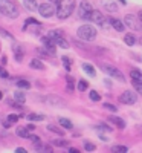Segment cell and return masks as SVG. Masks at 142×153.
Masks as SVG:
<instances>
[{
  "mask_svg": "<svg viewBox=\"0 0 142 153\" xmlns=\"http://www.w3.org/2000/svg\"><path fill=\"white\" fill-rule=\"evenodd\" d=\"M0 12L9 19H17L20 11H18V5L14 0H0Z\"/></svg>",
  "mask_w": 142,
  "mask_h": 153,
  "instance_id": "6da1fadb",
  "label": "cell"
},
{
  "mask_svg": "<svg viewBox=\"0 0 142 153\" xmlns=\"http://www.w3.org/2000/svg\"><path fill=\"white\" fill-rule=\"evenodd\" d=\"M75 8V0H57V16L60 20L67 19Z\"/></svg>",
  "mask_w": 142,
  "mask_h": 153,
  "instance_id": "7a4b0ae2",
  "label": "cell"
},
{
  "mask_svg": "<svg viewBox=\"0 0 142 153\" xmlns=\"http://www.w3.org/2000/svg\"><path fill=\"white\" fill-rule=\"evenodd\" d=\"M76 34H78V37L81 38V40L92 42V40H95V37H96V29L93 26H90V25H83V26L78 28Z\"/></svg>",
  "mask_w": 142,
  "mask_h": 153,
  "instance_id": "3957f363",
  "label": "cell"
},
{
  "mask_svg": "<svg viewBox=\"0 0 142 153\" xmlns=\"http://www.w3.org/2000/svg\"><path fill=\"white\" fill-rule=\"evenodd\" d=\"M92 5L87 2H81L78 8V17L83 20H90V14H92Z\"/></svg>",
  "mask_w": 142,
  "mask_h": 153,
  "instance_id": "277c9868",
  "label": "cell"
},
{
  "mask_svg": "<svg viewBox=\"0 0 142 153\" xmlns=\"http://www.w3.org/2000/svg\"><path fill=\"white\" fill-rule=\"evenodd\" d=\"M101 69L104 71L106 74H109L110 76H113V78H116L118 81H124L125 78H124V75L116 69V68H113V66H109V65H101Z\"/></svg>",
  "mask_w": 142,
  "mask_h": 153,
  "instance_id": "5b68a950",
  "label": "cell"
},
{
  "mask_svg": "<svg viewBox=\"0 0 142 153\" xmlns=\"http://www.w3.org/2000/svg\"><path fill=\"white\" fill-rule=\"evenodd\" d=\"M124 23L127 25L128 28H132V29H135V31H139V29H141V25H142V22L139 20V17H135V16H132V14L125 16Z\"/></svg>",
  "mask_w": 142,
  "mask_h": 153,
  "instance_id": "8992f818",
  "label": "cell"
},
{
  "mask_svg": "<svg viewBox=\"0 0 142 153\" xmlns=\"http://www.w3.org/2000/svg\"><path fill=\"white\" fill-rule=\"evenodd\" d=\"M49 37H50V38H54L55 43H57L58 46H61V48H64V49H67V48H69V43L63 38L61 31H58V29H57V31H50V32H49Z\"/></svg>",
  "mask_w": 142,
  "mask_h": 153,
  "instance_id": "52a82bcc",
  "label": "cell"
},
{
  "mask_svg": "<svg viewBox=\"0 0 142 153\" xmlns=\"http://www.w3.org/2000/svg\"><path fill=\"white\" fill-rule=\"evenodd\" d=\"M38 12L43 17H50V16H54V12H57V6L50 5V3H41L38 6Z\"/></svg>",
  "mask_w": 142,
  "mask_h": 153,
  "instance_id": "ba28073f",
  "label": "cell"
},
{
  "mask_svg": "<svg viewBox=\"0 0 142 153\" xmlns=\"http://www.w3.org/2000/svg\"><path fill=\"white\" fill-rule=\"evenodd\" d=\"M136 100H138V95L135 92H132V91H125L119 97V101H121V103H124V104H135Z\"/></svg>",
  "mask_w": 142,
  "mask_h": 153,
  "instance_id": "9c48e42d",
  "label": "cell"
},
{
  "mask_svg": "<svg viewBox=\"0 0 142 153\" xmlns=\"http://www.w3.org/2000/svg\"><path fill=\"white\" fill-rule=\"evenodd\" d=\"M41 43H43V48L44 49H47V52H50V54H55V40L54 38H50L49 35L47 37H43L41 38Z\"/></svg>",
  "mask_w": 142,
  "mask_h": 153,
  "instance_id": "30bf717a",
  "label": "cell"
},
{
  "mask_svg": "<svg viewBox=\"0 0 142 153\" xmlns=\"http://www.w3.org/2000/svg\"><path fill=\"white\" fill-rule=\"evenodd\" d=\"M90 20L93 23L99 25V26H106V19L102 17V14L99 11H92V14H90Z\"/></svg>",
  "mask_w": 142,
  "mask_h": 153,
  "instance_id": "8fae6325",
  "label": "cell"
},
{
  "mask_svg": "<svg viewBox=\"0 0 142 153\" xmlns=\"http://www.w3.org/2000/svg\"><path fill=\"white\" fill-rule=\"evenodd\" d=\"M109 121L113 123L118 129H125V121L122 118H119V117H115V115H113V117H109Z\"/></svg>",
  "mask_w": 142,
  "mask_h": 153,
  "instance_id": "7c38bea8",
  "label": "cell"
},
{
  "mask_svg": "<svg viewBox=\"0 0 142 153\" xmlns=\"http://www.w3.org/2000/svg\"><path fill=\"white\" fill-rule=\"evenodd\" d=\"M12 51H14V54H16V61H21L23 60V49L20 45H12Z\"/></svg>",
  "mask_w": 142,
  "mask_h": 153,
  "instance_id": "4fadbf2b",
  "label": "cell"
},
{
  "mask_svg": "<svg viewBox=\"0 0 142 153\" xmlns=\"http://www.w3.org/2000/svg\"><path fill=\"white\" fill-rule=\"evenodd\" d=\"M23 5H24V8L29 9V11H37L38 9L37 0H23Z\"/></svg>",
  "mask_w": 142,
  "mask_h": 153,
  "instance_id": "5bb4252c",
  "label": "cell"
},
{
  "mask_svg": "<svg viewBox=\"0 0 142 153\" xmlns=\"http://www.w3.org/2000/svg\"><path fill=\"white\" fill-rule=\"evenodd\" d=\"M110 25H112L116 31H119V32L124 31V23H122L121 20H118V19H110Z\"/></svg>",
  "mask_w": 142,
  "mask_h": 153,
  "instance_id": "9a60e30c",
  "label": "cell"
},
{
  "mask_svg": "<svg viewBox=\"0 0 142 153\" xmlns=\"http://www.w3.org/2000/svg\"><path fill=\"white\" fill-rule=\"evenodd\" d=\"M29 66H31L32 69H37V71L44 69V65L41 63V60H38V58H32V60H31V63H29Z\"/></svg>",
  "mask_w": 142,
  "mask_h": 153,
  "instance_id": "2e32d148",
  "label": "cell"
},
{
  "mask_svg": "<svg viewBox=\"0 0 142 153\" xmlns=\"http://www.w3.org/2000/svg\"><path fill=\"white\" fill-rule=\"evenodd\" d=\"M18 120H20V117H18V115H9V117H8V120H6V121H3V127H5V129H8V127H9L11 124L17 123Z\"/></svg>",
  "mask_w": 142,
  "mask_h": 153,
  "instance_id": "e0dca14e",
  "label": "cell"
},
{
  "mask_svg": "<svg viewBox=\"0 0 142 153\" xmlns=\"http://www.w3.org/2000/svg\"><path fill=\"white\" fill-rule=\"evenodd\" d=\"M83 69H84V72L87 74V75H90V76H95L96 75V71H95V68L92 66V65H89V63H83V66H81Z\"/></svg>",
  "mask_w": 142,
  "mask_h": 153,
  "instance_id": "ac0fdd59",
  "label": "cell"
},
{
  "mask_svg": "<svg viewBox=\"0 0 142 153\" xmlns=\"http://www.w3.org/2000/svg\"><path fill=\"white\" fill-rule=\"evenodd\" d=\"M102 6H104L107 11H110V12L118 11V5L113 3V2H109V0H104V2H102Z\"/></svg>",
  "mask_w": 142,
  "mask_h": 153,
  "instance_id": "d6986e66",
  "label": "cell"
},
{
  "mask_svg": "<svg viewBox=\"0 0 142 153\" xmlns=\"http://www.w3.org/2000/svg\"><path fill=\"white\" fill-rule=\"evenodd\" d=\"M130 78L142 83V72H141V71H138V69H132V71H130Z\"/></svg>",
  "mask_w": 142,
  "mask_h": 153,
  "instance_id": "ffe728a7",
  "label": "cell"
},
{
  "mask_svg": "<svg viewBox=\"0 0 142 153\" xmlns=\"http://www.w3.org/2000/svg\"><path fill=\"white\" fill-rule=\"evenodd\" d=\"M17 135L21 136V138H29L31 130L28 129V127H18V129H17Z\"/></svg>",
  "mask_w": 142,
  "mask_h": 153,
  "instance_id": "44dd1931",
  "label": "cell"
},
{
  "mask_svg": "<svg viewBox=\"0 0 142 153\" xmlns=\"http://www.w3.org/2000/svg\"><path fill=\"white\" fill-rule=\"evenodd\" d=\"M14 100H16V101H18L20 104H24V101H26V97H24V94H23V92L17 91V92L14 94Z\"/></svg>",
  "mask_w": 142,
  "mask_h": 153,
  "instance_id": "7402d4cb",
  "label": "cell"
},
{
  "mask_svg": "<svg viewBox=\"0 0 142 153\" xmlns=\"http://www.w3.org/2000/svg\"><path fill=\"white\" fill-rule=\"evenodd\" d=\"M44 115H38V113H29L28 115V121H43Z\"/></svg>",
  "mask_w": 142,
  "mask_h": 153,
  "instance_id": "603a6c76",
  "label": "cell"
},
{
  "mask_svg": "<svg viewBox=\"0 0 142 153\" xmlns=\"http://www.w3.org/2000/svg\"><path fill=\"white\" fill-rule=\"evenodd\" d=\"M58 121H60V124H61V126L64 127V129H67V130H70L72 127H73V124H72V123H70V121H69L67 118H60Z\"/></svg>",
  "mask_w": 142,
  "mask_h": 153,
  "instance_id": "cb8c5ba5",
  "label": "cell"
},
{
  "mask_svg": "<svg viewBox=\"0 0 142 153\" xmlns=\"http://www.w3.org/2000/svg\"><path fill=\"white\" fill-rule=\"evenodd\" d=\"M124 42H125V45H128V46H133V45L136 43V38H135L132 34H127V35L124 37Z\"/></svg>",
  "mask_w": 142,
  "mask_h": 153,
  "instance_id": "d4e9b609",
  "label": "cell"
},
{
  "mask_svg": "<svg viewBox=\"0 0 142 153\" xmlns=\"http://www.w3.org/2000/svg\"><path fill=\"white\" fill-rule=\"evenodd\" d=\"M16 84H17L18 87H21V89H29V86H31V83H29L28 80H17Z\"/></svg>",
  "mask_w": 142,
  "mask_h": 153,
  "instance_id": "484cf974",
  "label": "cell"
},
{
  "mask_svg": "<svg viewBox=\"0 0 142 153\" xmlns=\"http://www.w3.org/2000/svg\"><path fill=\"white\" fill-rule=\"evenodd\" d=\"M61 61H63L64 68H66V71L69 72V71H70V66H72V61H70V58H69V57H63V58H61Z\"/></svg>",
  "mask_w": 142,
  "mask_h": 153,
  "instance_id": "4316f807",
  "label": "cell"
},
{
  "mask_svg": "<svg viewBox=\"0 0 142 153\" xmlns=\"http://www.w3.org/2000/svg\"><path fill=\"white\" fill-rule=\"evenodd\" d=\"M89 97H90V100H92V101H99V100H101V95H99L96 91H90Z\"/></svg>",
  "mask_w": 142,
  "mask_h": 153,
  "instance_id": "83f0119b",
  "label": "cell"
},
{
  "mask_svg": "<svg viewBox=\"0 0 142 153\" xmlns=\"http://www.w3.org/2000/svg\"><path fill=\"white\" fill-rule=\"evenodd\" d=\"M86 89H87V81H86V80H80V81H78V91L84 92Z\"/></svg>",
  "mask_w": 142,
  "mask_h": 153,
  "instance_id": "f1b7e54d",
  "label": "cell"
},
{
  "mask_svg": "<svg viewBox=\"0 0 142 153\" xmlns=\"http://www.w3.org/2000/svg\"><path fill=\"white\" fill-rule=\"evenodd\" d=\"M112 150H113V152H119V153H125L128 149H127L125 146H113Z\"/></svg>",
  "mask_w": 142,
  "mask_h": 153,
  "instance_id": "f546056e",
  "label": "cell"
},
{
  "mask_svg": "<svg viewBox=\"0 0 142 153\" xmlns=\"http://www.w3.org/2000/svg\"><path fill=\"white\" fill-rule=\"evenodd\" d=\"M47 129H49L50 132H54V133H58V135H64V132H63V130H60L58 127H55V126H47Z\"/></svg>",
  "mask_w": 142,
  "mask_h": 153,
  "instance_id": "4dcf8cb0",
  "label": "cell"
},
{
  "mask_svg": "<svg viewBox=\"0 0 142 153\" xmlns=\"http://www.w3.org/2000/svg\"><path fill=\"white\" fill-rule=\"evenodd\" d=\"M133 86H135V89L139 92V94H142V83L141 81H136V80H133Z\"/></svg>",
  "mask_w": 142,
  "mask_h": 153,
  "instance_id": "1f68e13d",
  "label": "cell"
},
{
  "mask_svg": "<svg viewBox=\"0 0 142 153\" xmlns=\"http://www.w3.org/2000/svg\"><path fill=\"white\" fill-rule=\"evenodd\" d=\"M54 146H58V147H63V146H66L67 143L66 141H63V139H55V141H52Z\"/></svg>",
  "mask_w": 142,
  "mask_h": 153,
  "instance_id": "d6a6232c",
  "label": "cell"
},
{
  "mask_svg": "<svg viewBox=\"0 0 142 153\" xmlns=\"http://www.w3.org/2000/svg\"><path fill=\"white\" fill-rule=\"evenodd\" d=\"M84 149H86L87 152H92V150H95V146L90 144L89 141H86V143H84Z\"/></svg>",
  "mask_w": 142,
  "mask_h": 153,
  "instance_id": "836d02e7",
  "label": "cell"
},
{
  "mask_svg": "<svg viewBox=\"0 0 142 153\" xmlns=\"http://www.w3.org/2000/svg\"><path fill=\"white\" fill-rule=\"evenodd\" d=\"M102 106H104L106 109H109V110H112V112H116V110H118V109H116V106H113V104H110V103H104Z\"/></svg>",
  "mask_w": 142,
  "mask_h": 153,
  "instance_id": "e575fe53",
  "label": "cell"
},
{
  "mask_svg": "<svg viewBox=\"0 0 142 153\" xmlns=\"http://www.w3.org/2000/svg\"><path fill=\"white\" fill-rule=\"evenodd\" d=\"M0 35H2V37H6V38H11V40H12V35H11L8 31L2 29V28H0Z\"/></svg>",
  "mask_w": 142,
  "mask_h": 153,
  "instance_id": "d590c367",
  "label": "cell"
},
{
  "mask_svg": "<svg viewBox=\"0 0 142 153\" xmlns=\"http://www.w3.org/2000/svg\"><path fill=\"white\" fill-rule=\"evenodd\" d=\"M28 25H41V23H40V22H37L35 19L31 17V19H26V26H28Z\"/></svg>",
  "mask_w": 142,
  "mask_h": 153,
  "instance_id": "8d00e7d4",
  "label": "cell"
},
{
  "mask_svg": "<svg viewBox=\"0 0 142 153\" xmlns=\"http://www.w3.org/2000/svg\"><path fill=\"white\" fill-rule=\"evenodd\" d=\"M29 139H31V141H32L34 144H38V143H41V141H40V138H38V136H35V135H29Z\"/></svg>",
  "mask_w": 142,
  "mask_h": 153,
  "instance_id": "74e56055",
  "label": "cell"
},
{
  "mask_svg": "<svg viewBox=\"0 0 142 153\" xmlns=\"http://www.w3.org/2000/svg\"><path fill=\"white\" fill-rule=\"evenodd\" d=\"M0 78H8V72L3 68H0Z\"/></svg>",
  "mask_w": 142,
  "mask_h": 153,
  "instance_id": "f35d334b",
  "label": "cell"
},
{
  "mask_svg": "<svg viewBox=\"0 0 142 153\" xmlns=\"http://www.w3.org/2000/svg\"><path fill=\"white\" fill-rule=\"evenodd\" d=\"M99 129H102V130H106V132H112V129H110L109 126H106V124H101V126H99Z\"/></svg>",
  "mask_w": 142,
  "mask_h": 153,
  "instance_id": "ab89813d",
  "label": "cell"
},
{
  "mask_svg": "<svg viewBox=\"0 0 142 153\" xmlns=\"http://www.w3.org/2000/svg\"><path fill=\"white\" fill-rule=\"evenodd\" d=\"M67 91H69V92H72V91H73V81H72V80H69V84H67Z\"/></svg>",
  "mask_w": 142,
  "mask_h": 153,
  "instance_id": "60d3db41",
  "label": "cell"
},
{
  "mask_svg": "<svg viewBox=\"0 0 142 153\" xmlns=\"http://www.w3.org/2000/svg\"><path fill=\"white\" fill-rule=\"evenodd\" d=\"M16 152H20V153H26V149H23V147H18V149H16Z\"/></svg>",
  "mask_w": 142,
  "mask_h": 153,
  "instance_id": "b9f144b4",
  "label": "cell"
},
{
  "mask_svg": "<svg viewBox=\"0 0 142 153\" xmlns=\"http://www.w3.org/2000/svg\"><path fill=\"white\" fill-rule=\"evenodd\" d=\"M69 152H72V153H80L78 149H69Z\"/></svg>",
  "mask_w": 142,
  "mask_h": 153,
  "instance_id": "7bdbcfd3",
  "label": "cell"
},
{
  "mask_svg": "<svg viewBox=\"0 0 142 153\" xmlns=\"http://www.w3.org/2000/svg\"><path fill=\"white\" fill-rule=\"evenodd\" d=\"M138 17H139V20H141V22H142V11H141V12H139V16H138Z\"/></svg>",
  "mask_w": 142,
  "mask_h": 153,
  "instance_id": "ee69618b",
  "label": "cell"
},
{
  "mask_svg": "<svg viewBox=\"0 0 142 153\" xmlns=\"http://www.w3.org/2000/svg\"><path fill=\"white\" fill-rule=\"evenodd\" d=\"M119 2H121L122 5H125V0H119Z\"/></svg>",
  "mask_w": 142,
  "mask_h": 153,
  "instance_id": "f6af8a7d",
  "label": "cell"
},
{
  "mask_svg": "<svg viewBox=\"0 0 142 153\" xmlns=\"http://www.w3.org/2000/svg\"><path fill=\"white\" fill-rule=\"evenodd\" d=\"M139 43H141V45H142V37H141V38H139Z\"/></svg>",
  "mask_w": 142,
  "mask_h": 153,
  "instance_id": "bcb514c9",
  "label": "cell"
},
{
  "mask_svg": "<svg viewBox=\"0 0 142 153\" xmlns=\"http://www.w3.org/2000/svg\"><path fill=\"white\" fill-rule=\"evenodd\" d=\"M3 98V95H2V92H0V100H2Z\"/></svg>",
  "mask_w": 142,
  "mask_h": 153,
  "instance_id": "7dc6e473",
  "label": "cell"
}]
</instances>
